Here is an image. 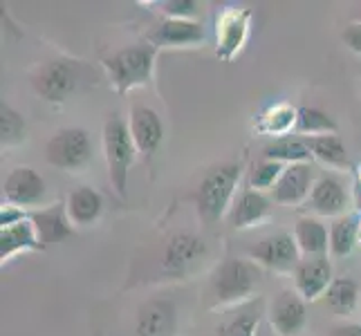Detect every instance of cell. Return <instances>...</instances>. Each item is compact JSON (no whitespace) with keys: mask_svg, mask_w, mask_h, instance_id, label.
<instances>
[{"mask_svg":"<svg viewBox=\"0 0 361 336\" xmlns=\"http://www.w3.org/2000/svg\"><path fill=\"white\" fill-rule=\"evenodd\" d=\"M207 251L204 242L193 233H176L166 244L164 267L173 273L184 271L189 265H193L197 258H202Z\"/></svg>","mask_w":361,"mask_h":336,"instance_id":"obj_22","label":"cell"},{"mask_svg":"<svg viewBox=\"0 0 361 336\" xmlns=\"http://www.w3.org/2000/svg\"><path fill=\"white\" fill-rule=\"evenodd\" d=\"M285 170V164H279V161H271V159H258L249 168V175H247V184L249 189H254L258 193L263 191H274V186L279 184L281 175Z\"/></svg>","mask_w":361,"mask_h":336,"instance_id":"obj_29","label":"cell"},{"mask_svg":"<svg viewBox=\"0 0 361 336\" xmlns=\"http://www.w3.org/2000/svg\"><path fill=\"white\" fill-rule=\"evenodd\" d=\"M314 168L312 164H290L285 166L279 184L274 186V202L296 206L307 202L310 193L314 189Z\"/></svg>","mask_w":361,"mask_h":336,"instance_id":"obj_12","label":"cell"},{"mask_svg":"<svg viewBox=\"0 0 361 336\" xmlns=\"http://www.w3.org/2000/svg\"><path fill=\"white\" fill-rule=\"evenodd\" d=\"M104 68L113 88L123 94L135 88H142L153 79L155 68V47L153 45H133L123 47L113 56L104 58Z\"/></svg>","mask_w":361,"mask_h":336,"instance_id":"obj_4","label":"cell"},{"mask_svg":"<svg viewBox=\"0 0 361 336\" xmlns=\"http://www.w3.org/2000/svg\"><path fill=\"white\" fill-rule=\"evenodd\" d=\"M337 121H334L326 110L301 106L298 108L296 130L305 137H319V135H337Z\"/></svg>","mask_w":361,"mask_h":336,"instance_id":"obj_28","label":"cell"},{"mask_svg":"<svg viewBox=\"0 0 361 336\" xmlns=\"http://www.w3.org/2000/svg\"><path fill=\"white\" fill-rule=\"evenodd\" d=\"M258 323H260L258 312H247V314H240L233 321L225 323V325H220L214 332V336H256Z\"/></svg>","mask_w":361,"mask_h":336,"instance_id":"obj_31","label":"cell"},{"mask_svg":"<svg viewBox=\"0 0 361 336\" xmlns=\"http://www.w3.org/2000/svg\"><path fill=\"white\" fill-rule=\"evenodd\" d=\"M135 155L137 146L133 142L128 121L119 115H110V119L104 123V157L108 166V180L119 197H126Z\"/></svg>","mask_w":361,"mask_h":336,"instance_id":"obj_2","label":"cell"},{"mask_svg":"<svg viewBox=\"0 0 361 336\" xmlns=\"http://www.w3.org/2000/svg\"><path fill=\"white\" fill-rule=\"evenodd\" d=\"M359 218L341 216L330 224V256L345 258L359 244Z\"/></svg>","mask_w":361,"mask_h":336,"instance_id":"obj_26","label":"cell"},{"mask_svg":"<svg viewBox=\"0 0 361 336\" xmlns=\"http://www.w3.org/2000/svg\"><path fill=\"white\" fill-rule=\"evenodd\" d=\"M128 128L133 135V142L137 146V153H142V155H153L159 148L161 139H164V123H161V117L148 106H133Z\"/></svg>","mask_w":361,"mask_h":336,"instance_id":"obj_13","label":"cell"},{"mask_svg":"<svg viewBox=\"0 0 361 336\" xmlns=\"http://www.w3.org/2000/svg\"><path fill=\"white\" fill-rule=\"evenodd\" d=\"M263 157L290 166V164H310L312 153H310L305 139H296V137H281V139H274L263 148Z\"/></svg>","mask_w":361,"mask_h":336,"instance_id":"obj_25","label":"cell"},{"mask_svg":"<svg viewBox=\"0 0 361 336\" xmlns=\"http://www.w3.org/2000/svg\"><path fill=\"white\" fill-rule=\"evenodd\" d=\"M161 11L169 18L193 20V16L200 11V3H195V0H166V3H161Z\"/></svg>","mask_w":361,"mask_h":336,"instance_id":"obj_32","label":"cell"},{"mask_svg":"<svg viewBox=\"0 0 361 336\" xmlns=\"http://www.w3.org/2000/svg\"><path fill=\"white\" fill-rule=\"evenodd\" d=\"M294 240L301 256L323 258L330 254V229L321 220L305 216L294 224Z\"/></svg>","mask_w":361,"mask_h":336,"instance_id":"obj_17","label":"cell"},{"mask_svg":"<svg viewBox=\"0 0 361 336\" xmlns=\"http://www.w3.org/2000/svg\"><path fill=\"white\" fill-rule=\"evenodd\" d=\"M353 204H355V209L359 211V216H361V184L359 182L353 184Z\"/></svg>","mask_w":361,"mask_h":336,"instance_id":"obj_36","label":"cell"},{"mask_svg":"<svg viewBox=\"0 0 361 336\" xmlns=\"http://www.w3.org/2000/svg\"><path fill=\"white\" fill-rule=\"evenodd\" d=\"M355 182L361 184V164H357V168H355Z\"/></svg>","mask_w":361,"mask_h":336,"instance_id":"obj_37","label":"cell"},{"mask_svg":"<svg viewBox=\"0 0 361 336\" xmlns=\"http://www.w3.org/2000/svg\"><path fill=\"white\" fill-rule=\"evenodd\" d=\"M151 41L155 45L166 47H184V45H197L204 41V27L197 20H180V18H166L157 25V30L151 34Z\"/></svg>","mask_w":361,"mask_h":336,"instance_id":"obj_18","label":"cell"},{"mask_svg":"<svg viewBox=\"0 0 361 336\" xmlns=\"http://www.w3.org/2000/svg\"><path fill=\"white\" fill-rule=\"evenodd\" d=\"M30 220L34 222L36 231H39L43 244H52V242H63L72 235V227L74 224L68 218V209L66 202L63 204H52L45 206L41 211H34L30 216Z\"/></svg>","mask_w":361,"mask_h":336,"instance_id":"obj_19","label":"cell"},{"mask_svg":"<svg viewBox=\"0 0 361 336\" xmlns=\"http://www.w3.org/2000/svg\"><path fill=\"white\" fill-rule=\"evenodd\" d=\"M254 14L245 7H227L216 18V54L222 61H233V56L245 47L249 39Z\"/></svg>","mask_w":361,"mask_h":336,"instance_id":"obj_8","label":"cell"},{"mask_svg":"<svg viewBox=\"0 0 361 336\" xmlns=\"http://www.w3.org/2000/svg\"><path fill=\"white\" fill-rule=\"evenodd\" d=\"M39 249H45V244L30 218L0 229V260L3 263H9L20 251H39Z\"/></svg>","mask_w":361,"mask_h":336,"instance_id":"obj_16","label":"cell"},{"mask_svg":"<svg viewBox=\"0 0 361 336\" xmlns=\"http://www.w3.org/2000/svg\"><path fill=\"white\" fill-rule=\"evenodd\" d=\"M332 265L328 256L323 258H305L294 269V290L305 303H314L321 296H326L332 285Z\"/></svg>","mask_w":361,"mask_h":336,"instance_id":"obj_10","label":"cell"},{"mask_svg":"<svg viewBox=\"0 0 361 336\" xmlns=\"http://www.w3.org/2000/svg\"><path fill=\"white\" fill-rule=\"evenodd\" d=\"M79 68L66 58L47 61L32 77V88L47 104H63L77 90Z\"/></svg>","mask_w":361,"mask_h":336,"instance_id":"obj_6","label":"cell"},{"mask_svg":"<svg viewBox=\"0 0 361 336\" xmlns=\"http://www.w3.org/2000/svg\"><path fill=\"white\" fill-rule=\"evenodd\" d=\"M359 242H361V222H359Z\"/></svg>","mask_w":361,"mask_h":336,"instance_id":"obj_38","label":"cell"},{"mask_svg":"<svg viewBox=\"0 0 361 336\" xmlns=\"http://www.w3.org/2000/svg\"><path fill=\"white\" fill-rule=\"evenodd\" d=\"M307 323V303L296 290H283L269 305V325L276 336H296Z\"/></svg>","mask_w":361,"mask_h":336,"instance_id":"obj_9","label":"cell"},{"mask_svg":"<svg viewBox=\"0 0 361 336\" xmlns=\"http://www.w3.org/2000/svg\"><path fill=\"white\" fill-rule=\"evenodd\" d=\"M240 175H243V164H235V161L211 168L195 191L197 216L204 222H216L227 211H231Z\"/></svg>","mask_w":361,"mask_h":336,"instance_id":"obj_1","label":"cell"},{"mask_svg":"<svg viewBox=\"0 0 361 336\" xmlns=\"http://www.w3.org/2000/svg\"><path fill=\"white\" fill-rule=\"evenodd\" d=\"M271 211V202L265 197V193H258L254 189H245L229 211V222L233 229H249L263 222Z\"/></svg>","mask_w":361,"mask_h":336,"instance_id":"obj_20","label":"cell"},{"mask_svg":"<svg viewBox=\"0 0 361 336\" xmlns=\"http://www.w3.org/2000/svg\"><path fill=\"white\" fill-rule=\"evenodd\" d=\"M249 260H254L258 267H265L276 273L294 271L301 263V251H298L296 240L292 233H276L269 238L256 242L247 249Z\"/></svg>","mask_w":361,"mask_h":336,"instance_id":"obj_7","label":"cell"},{"mask_svg":"<svg viewBox=\"0 0 361 336\" xmlns=\"http://www.w3.org/2000/svg\"><path fill=\"white\" fill-rule=\"evenodd\" d=\"M92 157V139L83 128H61L49 137L45 144V159L54 168H63L70 173L81 170Z\"/></svg>","mask_w":361,"mask_h":336,"instance_id":"obj_5","label":"cell"},{"mask_svg":"<svg viewBox=\"0 0 361 336\" xmlns=\"http://www.w3.org/2000/svg\"><path fill=\"white\" fill-rule=\"evenodd\" d=\"M296 119H298V108L290 104H274L260 115L256 128L260 132L281 139V137H288L292 130H296Z\"/></svg>","mask_w":361,"mask_h":336,"instance_id":"obj_24","label":"cell"},{"mask_svg":"<svg viewBox=\"0 0 361 336\" xmlns=\"http://www.w3.org/2000/svg\"><path fill=\"white\" fill-rule=\"evenodd\" d=\"M27 137V123L9 104L0 106V142L3 146H18Z\"/></svg>","mask_w":361,"mask_h":336,"instance_id":"obj_30","label":"cell"},{"mask_svg":"<svg viewBox=\"0 0 361 336\" xmlns=\"http://www.w3.org/2000/svg\"><path fill=\"white\" fill-rule=\"evenodd\" d=\"M328 336H361V325L359 323H337L330 328Z\"/></svg>","mask_w":361,"mask_h":336,"instance_id":"obj_35","label":"cell"},{"mask_svg":"<svg viewBox=\"0 0 361 336\" xmlns=\"http://www.w3.org/2000/svg\"><path fill=\"white\" fill-rule=\"evenodd\" d=\"M27 218L30 216L25 213V209L14 206V204H7V206H3V211H0V229H3V227H11V224L23 222V220H27Z\"/></svg>","mask_w":361,"mask_h":336,"instance_id":"obj_34","label":"cell"},{"mask_svg":"<svg viewBox=\"0 0 361 336\" xmlns=\"http://www.w3.org/2000/svg\"><path fill=\"white\" fill-rule=\"evenodd\" d=\"M323 298H326L328 307L332 309L334 314L348 316V314H353L355 309H357V303H359V285L353 278H348V276L334 278Z\"/></svg>","mask_w":361,"mask_h":336,"instance_id":"obj_27","label":"cell"},{"mask_svg":"<svg viewBox=\"0 0 361 336\" xmlns=\"http://www.w3.org/2000/svg\"><path fill=\"white\" fill-rule=\"evenodd\" d=\"M176 325H178L176 305L171 301L155 298V301H148L140 307L135 330L137 336H173L176 334Z\"/></svg>","mask_w":361,"mask_h":336,"instance_id":"obj_15","label":"cell"},{"mask_svg":"<svg viewBox=\"0 0 361 336\" xmlns=\"http://www.w3.org/2000/svg\"><path fill=\"white\" fill-rule=\"evenodd\" d=\"M45 191L47 189H45L43 175L30 166H16L7 175L5 186H3L7 204H14L20 209L41 204L45 197Z\"/></svg>","mask_w":361,"mask_h":336,"instance_id":"obj_11","label":"cell"},{"mask_svg":"<svg viewBox=\"0 0 361 336\" xmlns=\"http://www.w3.org/2000/svg\"><path fill=\"white\" fill-rule=\"evenodd\" d=\"M260 280H263V267L254 260L227 258L211 278V292H214L216 305H240L254 296Z\"/></svg>","mask_w":361,"mask_h":336,"instance_id":"obj_3","label":"cell"},{"mask_svg":"<svg viewBox=\"0 0 361 336\" xmlns=\"http://www.w3.org/2000/svg\"><path fill=\"white\" fill-rule=\"evenodd\" d=\"M310 153L321 164L332 168H348L350 166V157H348V148L339 135H319V137H303Z\"/></svg>","mask_w":361,"mask_h":336,"instance_id":"obj_23","label":"cell"},{"mask_svg":"<svg viewBox=\"0 0 361 336\" xmlns=\"http://www.w3.org/2000/svg\"><path fill=\"white\" fill-rule=\"evenodd\" d=\"M305 206L312 211V213L321 218H341L345 216V206H348V193L343 189V184L332 178V175H321L314 182V189L310 193Z\"/></svg>","mask_w":361,"mask_h":336,"instance_id":"obj_14","label":"cell"},{"mask_svg":"<svg viewBox=\"0 0 361 336\" xmlns=\"http://www.w3.org/2000/svg\"><path fill=\"white\" fill-rule=\"evenodd\" d=\"M66 209H68V218L72 224L77 227H88V224H94L104 213V197L99 191H94L92 186H79L74 189L68 200H66Z\"/></svg>","mask_w":361,"mask_h":336,"instance_id":"obj_21","label":"cell"},{"mask_svg":"<svg viewBox=\"0 0 361 336\" xmlns=\"http://www.w3.org/2000/svg\"><path fill=\"white\" fill-rule=\"evenodd\" d=\"M341 41L350 52L361 54V20L345 25V30L341 32Z\"/></svg>","mask_w":361,"mask_h":336,"instance_id":"obj_33","label":"cell"}]
</instances>
